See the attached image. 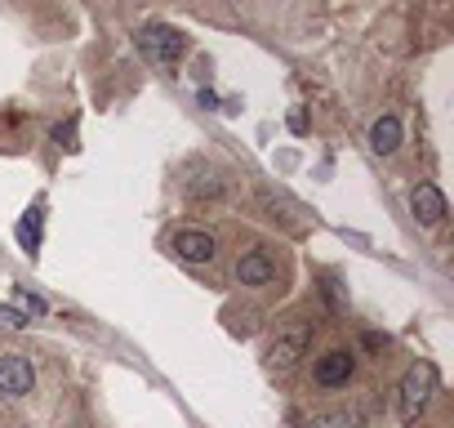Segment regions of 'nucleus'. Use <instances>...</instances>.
I'll use <instances>...</instances> for the list:
<instances>
[{"label":"nucleus","mask_w":454,"mask_h":428,"mask_svg":"<svg viewBox=\"0 0 454 428\" xmlns=\"http://www.w3.org/2000/svg\"><path fill=\"white\" fill-rule=\"evenodd\" d=\"M312 428H361V419L348 415V410H330V415H317Z\"/></svg>","instance_id":"obj_11"},{"label":"nucleus","mask_w":454,"mask_h":428,"mask_svg":"<svg viewBox=\"0 0 454 428\" xmlns=\"http://www.w3.org/2000/svg\"><path fill=\"white\" fill-rule=\"evenodd\" d=\"M174 255L183 264H209L214 259V237L200 233V228H183V233H174Z\"/></svg>","instance_id":"obj_6"},{"label":"nucleus","mask_w":454,"mask_h":428,"mask_svg":"<svg viewBox=\"0 0 454 428\" xmlns=\"http://www.w3.org/2000/svg\"><path fill=\"white\" fill-rule=\"evenodd\" d=\"M396 147H401V121H396V116H379V121L370 125V152L392 156Z\"/></svg>","instance_id":"obj_9"},{"label":"nucleus","mask_w":454,"mask_h":428,"mask_svg":"<svg viewBox=\"0 0 454 428\" xmlns=\"http://www.w3.org/2000/svg\"><path fill=\"white\" fill-rule=\"evenodd\" d=\"M432 392H436V366H432V361H414V366L401 375V419L414 424V419L427 410Z\"/></svg>","instance_id":"obj_2"},{"label":"nucleus","mask_w":454,"mask_h":428,"mask_svg":"<svg viewBox=\"0 0 454 428\" xmlns=\"http://www.w3.org/2000/svg\"><path fill=\"white\" fill-rule=\"evenodd\" d=\"M134 45H138V54H143L152 67H174V63L187 54V36H183L178 28H165V23H147Z\"/></svg>","instance_id":"obj_1"},{"label":"nucleus","mask_w":454,"mask_h":428,"mask_svg":"<svg viewBox=\"0 0 454 428\" xmlns=\"http://www.w3.org/2000/svg\"><path fill=\"white\" fill-rule=\"evenodd\" d=\"M27 326V317L19 313V308H5V304H0V330H23Z\"/></svg>","instance_id":"obj_13"},{"label":"nucleus","mask_w":454,"mask_h":428,"mask_svg":"<svg viewBox=\"0 0 454 428\" xmlns=\"http://www.w3.org/2000/svg\"><path fill=\"white\" fill-rule=\"evenodd\" d=\"M410 210H414V219H419L423 228L441 224V219H445V196H441V187H436V183H419V187L410 192Z\"/></svg>","instance_id":"obj_5"},{"label":"nucleus","mask_w":454,"mask_h":428,"mask_svg":"<svg viewBox=\"0 0 454 428\" xmlns=\"http://www.w3.org/2000/svg\"><path fill=\"white\" fill-rule=\"evenodd\" d=\"M303 348H308V335H303V330H294V335H281V339L268 348V370H277V375H290V370L299 366Z\"/></svg>","instance_id":"obj_7"},{"label":"nucleus","mask_w":454,"mask_h":428,"mask_svg":"<svg viewBox=\"0 0 454 428\" xmlns=\"http://www.w3.org/2000/svg\"><path fill=\"white\" fill-rule=\"evenodd\" d=\"M41 237H45V205H32L23 219H19V246L27 255H36L41 250Z\"/></svg>","instance_id":"obj_10"},{"label":"nucleus","mask_w":454,"mask_h":428,"mask_svg":"<svg viewBox=\"0 0 454 428\" xmlns=\"http://www.w3.org/2000/svg\"><path fill=\"white\" fill-rule=\"evenodd\" d=\"M54 143H59V147H67V152H76V147H81V143H76V121L59 125V130H54Z\"/></svg>","instance_id":"obj_14"},{"label":"nucleus","mask_w":454,"mask_h":428,"mask_svg":"<svg viewBox=\"0 0 454 428\" xmlns=\"http://www.w3.org/2000/svg\"><path fill=\"white\" fill-rule=\"evenodd\" d=\"M237 277H241V286H272V281H277V264H272L263 250H250V255L237 264Z\"/></svg>","instance_id":"obj_8"},{"label":"nucleus","mask_w":454,"mask_h":428,"mask_svg":"<svg viewBox=\"0 0 454 428\" xmlns=\"http://www.w3.org/2000/svg\"><path fill=\"white\" fill-rule=\"evenodd\" d=\"M352 370H356L352 353H343V348H330V353H321V357H317V366H312V379H317L321 388H343V384L352 379Z\"/></svg>","instance_id":"obj_4"},{"label":"nucleus","mask_w":454,"mask_h":428,"mask_svg":"<svg viewBox=\"0 0 454 428\" xmlns=\"http://www.w3.org/2000/svg\"><path fill=\"white\" fill-rule=\"evenodd\" d=\"M32 388H36V370L27 357H19V353L0 357V397H27Z\"/></svg>","instance_id":"obj_3"},{"label":"nucleus","mask_w":454,"mask_h":428,"mask_svg":"<svg viewBox=\"0 0 454 428\" xmlns=\"http://www.w3.org/2000/svg\"><path fill=\"white\" fill-rule=\"evenodd\" d=\"M14 304H19L23 317H41V313H45V299H41V295H27V286L14 290Z\"/></svg>","instance_id":"obj_12"},{"label":"nucleus","mask_w":454,"mask_h":428,"mask_svg":"<svg viewBox=\"0 0 454 428\" xmlns=\"http://www.w3.org/2000/svg\"><path fill=\"white\" fill-rule=\"evenodd\" d=\"M290 130H294V134H303V130H308V121H303V112H290Z\"/></svg>","instance_id":"obj_15"}]
</instances>
